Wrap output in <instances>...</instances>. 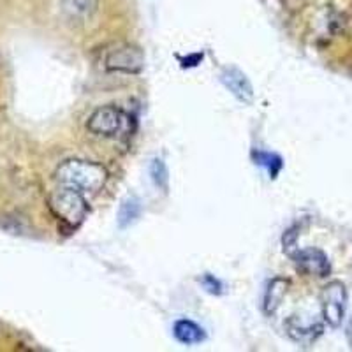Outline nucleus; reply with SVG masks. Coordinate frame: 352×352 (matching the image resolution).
Instances as JSON below:
<instances>
[{
    "label": "nucleus",
    "instance_id": "nucleus-15",
    "mask_svg": "<svg viewBox=\"0 0 352 352\" xmlns=\"http://www.w3.org/2000/svg\"><path fill=\"white\" fill-rule=\"evenodd\" d=\"M201 284L206 287V291L212 292V294H220V289H222V285H220V282L217 280V278H213L212 275H204L203 280H201Z\"/></svg>",
    "mask_w": 352,
    "mask_h": 352
},
{
    "label": "nucleus",
    "instance_id": "nucleus-10",
    "mask_svg": "<svg viewBox=\"0 0 352 352\" xmlns=\"http://www.w3.org/2000/svg\"><path fill=\"white\" fill-rule=\"evenodd\" d=\"M173 333H175L176 340L184 345L201 344V342L206 338V335H204V329L190 319L176 320L175 326H173Z\"/></svg>",
    "mask_w": 352,
    "mask_h": 352
},
{
    "label": "nucleus",
    "instance_id": "nucleus-2",
    "mask_svg": "<svg viewBox=\"0 0 352 352\" xmlns=\"http://www.w3.org/2000/svg\"><path fill=\"white\" fill-rule=\"evenodd\" d=\"M50 208L60 222L76 229L87 217L88 204L85 194L72 187L60 185L50 196Z\"/></svg>",
    "mask_w": 352,
    "mask_h": 352
},
{
    "label": "nucleus",
    "instance_id": "nucleus-3",
    "mask_svg": "<svg viewBox=\"0 0 352 352\" xmlns=\"http://www.w3.org/2000/svg\"><path fill=\"white\" fill-rule=\"evenodd\" d=\"M104 67L113 72H127L138 74L144 67V55L138 46L131 44H118L106 53Z\"/></svg>",
    "mask_w": 352,
    "mask_h": 352
},
{
    "label": "nucleus",
    "instance_id": "nucleus-9",
    "mask_svg": "<svg viewBox=\"0 0 352 352\" xmlns=\"http://www.w3.org/2000/svg\"><path fill=\"white\" fill-rule=\"evenodd\" d=\"M99 9V0H62L60 11L72 23H85L92 20Z\"/></svg>",
    "mask_w": 352,
    "mask_h": 352
},
{
    "label": "nucleus",
    "instance_id": "nucleus-13",
    "mask_svg": "<svg viewBox=\"0 0 352 352\" xmlns=\"http://www.w3.org/2000/svg\"><path fill=\"white\" fill-rule=\"evenodd\" d=\"M150 175H152L153 185L166 192L169 187V173H168V168H166L164 160L153 159L152 164H150Z\"/></svg>",
    "mask_w": 352,
    "mask_h": 352
},
{
    "label": "nucleus",
    "instance_id": "nucleus-8",
    "mask_svg": "<svg viewBox=\"0 0 352 352\" xmlns=\"http://www.w3.org/2000/svg\"><path fill=\"white\" fill-rule=\"evenodd\" d=\"M220 81L224 83V87L228 88L232 96L236 97L240 102L245 104H250L254 99V88L248 81V78L245 76L243 72L236 67H226L224 71L220 72Z\"/></svg>",
    "mask_w": 352,
    "mask_h": 352
},
{
    "label": "nucleus",
    "instance_id": "nucleus-7",
    "mask_svg": "<svg viewBox=\"0 0 352 352\" xmlns=\"http://www.w3.org/2000/svg\"><path fill=\"white\" fill-rule=\"evenodd\" d=\"M322 322H317V320H308L305 317L292 316L285 320V331L291 336L292 340L296 344L308 345L314 344V342L322 335Z\"/></svg>",
    "mask_w": 352,
    "mask_h": 352
},
{
    "label": "nucleus",
    "instance_id": "nucleus-11",
    "mask_svg": "<svg viewBox=\"0 0 352 352\" xmlns=\"http://www.w3.org/2000/svg\"><path fill=\"white\" fill-rule=\"evenodd\" d=\"M289 282L285 278H273L270 282L268 289H266V294H264V312L268 314V316H273L276 312V308L280 307L282 298H284L285 291H287Z\"/></svg>",
    "mask_w": 352,
    "mask_h": 352
},
{
    "label": "nucleus",
    "instance_id": "nucleus-5",
    "mask_svg": "<svg viewBox=\"0 0 352 352\" xmlns=\"http://www.w3.org/2000/svg\"><path fill=\"white\" fill-rule=\"evenodd\" d=\"M347 307V291L338 280L329 282L322 291V317L331 328H338L345 317Z\"/></svg>",
    "mask_w": 352,
    "mask_h": 352
},
{
    "label": "nucleus",
    "instance_id": "nucleus-6",
    "mask_svg": "<svg viewBox=\"0 0 352 352\" xmlns=\"http://www.w3.org/2000/svg\"><path fill=\"white\" fill-rule=\"evenodd\" d=\"M287 254L291 256V259L294 261L298 268L303 273H307V275L317 276V278H326L331 273V263H329L328 256L320 248L294 247Z\"/></svg>",
    "mask_w": 352,
    "mask_h": 352
},
{
    "label": "nucleus",
    "instance_id": "nucleus-1",
    "mask_svg": "<svg viewBox=\"0 0 352 352\" xmlns=\"http://www.w3.org/2000/svg\"><path fill=\"white\" fill-rule=\"evenodd\" d=\"M58 185L72 187L83 194H97L108 180V171L97 162L71 159L62 162L55 171Z\"/></svg>",
    "mask_w": 352,
    "mask_h": 352
},
{
    "label": "nucleus",
    "instance_id": "nucleus-4",
    "mask_svg": "<svg viewBox=\"0 0 352 352\" xmlns=\"http://www.w3.org/2000/svg\"><path fill=\"white\" fill-rule=\"evenodd\" d=\"M125 120L127 118H125L122 109L115 108V106H102V108H97L92 115L88 116L87 129L96 136L115 138L116 134L122 132Z\"/></svg>",
    "mask_w": 352,
    "mask_h": 352
},
{
    "label": "nucleus",
    "instance_id": "nucleus-14",
    "mask_svg": "<svg viewBox=\"0 0 352 352\" xmlns=\"http://www.w3.org/2000/svg\"><path fill=\"white\" fill-rule=\"evenodd\" d=\"M254 159H256V164L264 166V168L268 169L270 176L275 178L282 169V159L275 153H268V152H254Z\"/></svg>",
    "mask_w": 352,
    "mask_h": 352
},
{
    "label": "nucleus",
    "instance_id": "nucleus-12",
    "mask_svg": "<svg viewBox=\"0 0 352 352\" xmlns=\"http://www.w3.org/2000/svg\"><path fill=\"white\" fill-rule=\"evenodd\" d=\"M141 213V203L138 197H129L122 203L120 212H118V226L120 228H127L132 222H136V219Z\"/></svg>",
    "mask_w": 352,
    "mask_h": 352
}]
</instances>
